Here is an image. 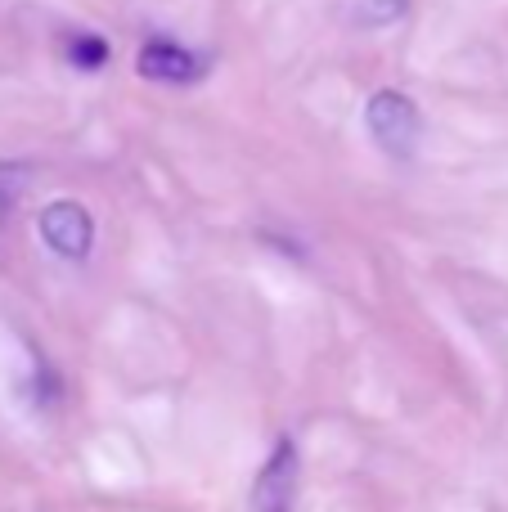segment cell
Here are the masks:
<instances>
[{
	"mask_svg": "<svg viewBox=\"0 0 508 512\" xmlns=\"http://www.w3.org/2000/svg\"><path fill=\"white\" fill-rule=\"evenodd\" d=\"M365 122H369V135L378 140V149L392 153V158H410L414 144H419V108H414L410 95L401 90H378L365 108Z\"/></svg>",
	"mask_w": 508,
	"mask_h": 512,
	"instance_id": "6da1fadb",
	"label": "cell"
},
{
	"mask_svg": "<svg viewBox=\"0 0 508 512\" xmlns=\"http://www.w3.org/2000/svg\"><path fill=\"white\" fill-rule=\"evenodd\" d=\"M297 477H302V459H297V441L284 436L266 468L252 481V512H293L297 508Z\"/></svg>",
	"mask_w": 508,
	"mask_h": 512,
	"instance_id": "7a4b0ae2",
	"label": "cell"
},
{
	"mask_svg": "<svg viewBox=\"0 0 508 512\" xmlns=\"http://www.w3.org/2000/svg\"><path fill=\"white\" fill-rule=\"evenodd\" d=\"M41 239H45V248L54 256H63V261H86L95 225H90L81 203H50L41 212Z\"/></svg>",
	"mask_w": 508,
	"mask_h": 512,
	"instance_id": "3957f363",
	"label": "cell"
},
{
	"mask_svg": "<svg viewBox=\"0 0 508 512\" xmlns=\"http://www.w3.org/2000/svg\"><path fill=\"white\" fill-rule=\"evenodd\" d=\"M140 77L149 81H167V86H180V81H194L198 77V59L189 50H180L176 41H149L135 59Z\"/></svg>",
	"mask_w": 508,
	"mask_h": 512,
	"instance_id": "277c9868",
	"label": "cell"
},
{
	"mask_svg": "<svg viewBox=\"0 0 508 512\" xmlns=\"http://www.w3.org/2000/svg\"><path fill=\"white\" fill-rule=\"evenodd\" d=\"M68 59L77 63L81 72L104 68V59H108V41H99L95 32H77V36H72V45H68Z\"/></svg>",
	"mask_w": 508,
	"mask_h": 512,
	"instance_id": "5b68a950",
	"label": "cell"
},
{
	"mask_svg": "<svg viewBox=\"0 0 508 512\" xmlns=\"http://www.w3.org/2000/svg\"><path fill=\"white\" fill-rule=\"evenodd\" d=\"M410 9V0H360V23L365 27H387Z\"/></svg>",
	"mask_w": 508,
	"mask_h": 512,
	"instance_id": "8992f818",
	"label": "cell"
}]
</instances>
